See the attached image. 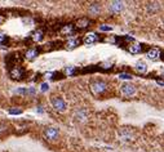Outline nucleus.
Wrapping results in <instances>:
<instances>
[{"label":"nucleus","instance_id":"20","mask_svg":"<svg viewBox=\"0 0 164 152\" xmlns=\"http://www.w3.org/2000/svg\"><path fill=\"white\" fill-rule=\"evenodd\" d=\"M78 71H76V67H74V66H69V67L65 68V75L66 76H73L75 75Z\"/></svg>","mask_w":164,"mask_h":152},{"label":"nucleus","instance_id":"25","mask_svg":"<svg viewBox=\"0 0 164 152\" xmlns=\"http://www.w3.org/2000/svg\"><path fill=\"white\" fill-rule=\"evenodd\" d=\"M9 114L10 115H21L22 114V110L21 108H12V110H9Z\"/></svg>","mask_w":164,"mask_h":152},{"label":"nucleus","instance_id":"24","mask_svg":"<svg viewBox=\"0 0 164 152\" xmlns=\"http://www.w3.org/2000/svg\"><path fill=\"white\" fill-rule=\"evenodd\" d=\"M119 79H121V80H130V79H132V75H129V74H120V75H119Z\"/></svg>","mask_w":164,"mask_h":152},{"label":"nucleus","instance_id":"17","mask_svg":"<svg viewBox=\"0 0 164 152\" xmlns=\"http://www.w3.org/2000/svg\"><path fill=\"white\" fill-rule=\"evenodd\" d=\"M134 70L137 71L138 74H145L147 71V65L145 62H142V61H138L134 66Z\"/></svg>","mask_w":164,"mask_h":152},{"label":"nucleus","instance_id":"27","mask_svg":"<svg viewBox=\"0 0 164 152\" xmlns=\"http://www.w3.org/2000/svg\"><path fill=\"white\" fill-rule=\"evenodd\" d=\"M7 130V125H4V124H0V133H3V132Z\"/></svg>","mask_w":164,"mask_h":152},{"label":"nucleus","instance_id":"8","mask_svg":"<svg viewBox=\"0 0 164 152\" xmlns=\"http://www.w3.org/2000/svg\"><path fill=\"white\" fill-rule=\"evenodd\" d=\"M109 9L113 14L120 13L121 10L124 9V3L123 1H111L110 5H109Z\"/></svg>","mask_w":164,"mask_h":152},{"label":"nucleus","instance_id":"22","mask_svg":"<svg viewBox=\"0 0 164 152\" xmlns=\"http://www.w3.org/2000/svg\"><path fill=\"white\" fill-rule=\"evenodd\" d=\"M111 62H104V63H101V65H99V70H105V71H107V70H110L111 68Z\"/></svg>","mask_w":164,"mask_h":152},{"label":"nucleus","instance_id":"13","mask_svg":"<svg viewBox=\"0 0 164 152\" xmlns=\"http://www.w3.org/2000/svg\"><path fill=\"white\" fill-rule=\"evenodd\" d=\"M80 39H78V37H73V39H69L67 41H66V44H65V46H66V49H69V50H71V49H75L76 46H79L80 45Z\"/></svg>","mask_w":164,"mask_h":152},{"label":"nucleus","instance_id":"10","mask_svg":"<svg viewBox=\"0 0 164 152\" xmlns=\"http://www.w3.org/2000/svg\"><path fill=\"white\" fill-rule=\"evenodd\" d=\"M88 13H89L91 17H97V16L101 13V5L98 3H93V4L89 5L88 8Z\"/></svg>","mask_w":164,"mask_h":152},{"label":"nucleus","instance_id":"18","mask_svg":"<svg viewBox=\"0 0 164 152\" xmlns=\"http://www.w3.org/2000/svg\"><path fill=\"white\" fill-rule=\"evenodd\" d=\"M75 117H76V120H79V121H85L87 120V111L85 110H79V111H76V114H75Z\"/></svg>","mask_w":164,"mask_h":152},{"label":"nucleus","instance_id":"7","mask_svg":"<svg viewBox=\"0 0 164 152\" xmlns=\"http://www.w3.org/2000/svg\"><path fill=\"white\" fill-rule=\"evenodd\" d=\"M119 137H120V140L121 142H132L134 139V134L129 130V129H121L119 132Z\"/></svg>","mask_w":164,"mask_h":152},{"label":"nucleus","instance_id":"29","mask_svg":"<svg viewBox=\"0 0 164 152\" xmlns=\"http://www.w3.org/2000/svg\"><path fill=\"white\" fill-rule=\"evenodd\" d=\"M38 112L41 114V112H43V107H38Z\"/></svg>","mask_w":164,"mask_h":152},{"label":"nucleus","instance_id":"2","mask_svg":"<svg viewBox=\"0 0 164 152\" xmlns=\"http://www.w3.org/2000/svg\"><path fill=\"white\" fill-rule=\"evenodd\" d=\"M51 103H52V106H53V108L56 110V111H58V112L66 111L67 104H66V102L63 101L61 97H52V98H51Z\"/></svg>","mask_w":164,"mask_h":152},{"label":"nucleus","instance_id":"4","mask_svg":"<svg viewBox=\"0 0 164 152\" xmlns=\"http://www.w3.org/2000/svg\"><path fill=\"white\" fill-rule=\"evenodd\" d=\"M136 92H137L136 85L130 84V82H126L120 87V93L123 97H133L136 94Z\"/></svg>","mask_w":164,"mask_h":152},{"label":"nucleus","instance_id":"26","mask_svg":"<svg viewBox=\"0 0 164 152\" xmlns=\"http://www.w3.org/2000/svg\"><path fill=\"white\" fill-rule=\"evenodd\" d=\"M49 89V85H48V82H43V84L40 85V90L41 92H47V90Z\"/></svg>","mask_w":164,"mask_h":152},{"label":"nucleus","instance_id":"21","mask_svg":"<svg viewBox=\"0 0 164 152\" xmlns=\"http://www.w3.org/2000/svg\"><path fill=\"white\" fill-rule=\"evenodd\" d=\"M7 41H8V36L4 32H0V46H4Z\"/></svg>","mask_w":164,"mask_h":152},{"label":"nucleus","instance_id":"6","mask_svg":"<svg viewBox=\"0 0 164 152\" xmlns=\"http://www.w3.org/2000/svg\"><path fill=\"white\" fill-rule=\"evenodd\" d=\"M143 49H145V45L141 43H137V41H133V43L128 44V46H127V50L130 54H140L143 52Z\"/></svg>","mask_w":164,"mask_h":152},{"label":"nucleus","instance_id":"1","mask_svg":"<svg viewBox=\"0 0 164 152\" xmlns=\"http://www.w3.org/2000/svg\"><path fill=\"white\" fill-rule=\"evenodd\" d=\"M109 85H107L106 81L104 80H93L89 85V89H91V93L93 95H101L104 94L105 92L107 90Z\"/></svg>","mask_w":164,"mask_h":152},{"label":"nucleus","instance_id":"33","mask_svg":"<svg viewBox=\"0 0 164 152\" xmlns=\"http://www.w3.org/2000/svg\"><path fill=\"white\" fill-rule=\"evenodd\" d=\"M163 30H164V25H163Z\"/></svg>","mask_w":164,"mask_h":152},{"label":"nucleus","instance_id":"16","mask_svg":"<svg viewBox=\"0 0 164 152\" xmlns=\"http://www.w3.org/2000/svg\"><path fill=\"white\" fill-rule=\"evenodd\" d=\"M146 9H147V12L152 14V13L158 12V10L160 9V4H159V3H156V1L147 3V4H146Z\"/></svg>","mask_w":164,"mask_h":152},{"label":"nucleus","instance_id":"3","mask_svg":"<svg viewBox=\"0 0 164 152\" xmlns=\"http://www.w3.org/2000/svg\"><path fill=\"white\" fill-rule=\"evenodd\" d=\"M9 75L13 80H21V79H23L25 77V75H26V71L23 70V67L16 65L14 67L9 68Z\"/></svg>","mask_w":164,"mask_h":152},{"label":"nucleus","instance_id":"11","mask_svg":"<svg viewBox=\"0 0 164 152\" xmlns=\"http://www.w3.org/2000/svg\"><path fill=\"white\" fill-rule=\"evenodd\" d=\"M101 39H99V36L97 34H94V32H91V34L85 35L84 39H83V43L84 44H94L97 43V41H99Z\"/></svg>","mask_w":164,"mask_h":152},{"label":"nucleus","instance_id":"32","mask_svg":"<svg viewBox=\"0 0 164 152\" xmlns=\"http://www.w3.org/2000/svg\"><path fill=\"white\" fill-rule=\"evenodd\" d=\"M160 74H162V77H164V68H163L162 71H160Z\"/></svg>","mask_w":164,"mask_h":152},{"label":"nucleus","instance_id":"5","mask_svg":"<svg viewBox=\"0 0 164 152\" xmlns=\"http://www.w3.org/2000/svg\"><path fill=\"white\" fill-rule=\"evenodd\" d=\"M58 135H60V132H58L57 128H54V126H49V128H47L45 130H44V137H45L47 140H49V142H53L58 138Z\"/></svg>","mask_w":164,"mask_h":152},{"label":"nucleus","instance_id":"19","mask_svg":"<svg viewBox=\"0 0 164 152\" xmlns=\"http://www.w3.org/2000/svg\"><path fill=\"white\" fill-rule=\"evenodd\" d=\"M43 37H44L43 30H36V31L32 34V36H31V39L34 41H41V40H43Z\"/></svg>","mask_w":164,"mask_h":152},{"label":"nucleus","instance_id":"14","mask_svg":"<svg viewBox=\"0 0 164 152\" xmlns=\"http://www.w3.org/2000/svg\"><path fill=\"white\" fill-rule=\"evenodd\" d=\"M160 53H162V52H160L159 49L154 48V49H150V50L147 52L146 57H147V59H150V61H156L160 58Z\"/></svg>","mask_w":164,"mask_h":152},{"label":"nucleus","instance_id":"30","mask_svg":"<svg viewBox=\"0 0 164 152\" xmlns=\"http://www.w3.org/2000/svg\"><path fill=\"white\" fill-rule=\"evenodd\" d=\"M160 59L164 61V52H162V53H160Z\"/></svg>","mask_w":164,"mask_h":152},{"label":"nucleus","instance_id":"28","mask_svg":"<svg viewBox=\"0 0 164 152\" xmlns=\"http://www.w3.org/2000/svg\"><path fill=\"white\" fill-rule=\"evenodd\" d=\"M156 82L159 85H163V87H164V80H156Z\"/></svg>","mask_w":164,"mask_h":152},{"label":"nucleus","instance_id":"9","mask_svg":"<svg viewBox=\"0 0 164 152\" xmlns=\"http://www.w3.org/2000/svg\"><path fill=\"white\" fill-rule=\"evenodd\" d=\"M60 34L62 35V36H71V35L75 34V26L74 25H71V23L65 25V26L61 27Z\"/></svg>","mask_w":164,"mask_h":152},{"label":"nucleus","instance_id":"31","mask_svg":"<svg viewBox=\"0 0 164 152\" xmlns=\"http://www.w3.org/2000/svg\"><path fill=\"white\" fill-rule=\"evenodd\" d=\"M3 21H4V18H3V16H1V14H0V25H1V23H3Z\"/></svg>","mask_w":164,"mask_h":152},{"label":"nucleus","instance_id":"15","mask_svg":"<svg viewBox=\"0 0 164 152\" xmlns=\"http://www.w3.org/2000/svg\"><path fill=\"white\" fill-rule=\"evenodd\" d=\"M39 49L38 48H30L29 50L25 53V58L26 59H29V61H32V59H35L38 56H39Z\"/></svg>","mask_w":164,"mask_h":152},{"label":"nucleus","instance_id":"12","mask_svg":"<svg viewBox=\"0 0 164 152\" xmlns=\"http://www.w3.org/2000/svg\"><path fill=\"white\" fill-rule=\"evenodd\" d=\"M91 25V19L87 18V17H83V18H79L75 23V27L79 30H83V29H87L88 26Z\"/></svg>","mask_w":164,"mask_h":152},{"label":"nucleus","instance_id":"23","mask_svg":"<svg viewBox=\"0 0 164 152\" xmlns=\"http://www.w3.org/2000/svg\"><path fill=\"white\" fill-rule=\"evenodd\" d=\"M99 30H101V31H111L113 27L109 26V25H101V26H99Z\"/></svg>","mask_w":164,"mask_h":152}]
</instances>
